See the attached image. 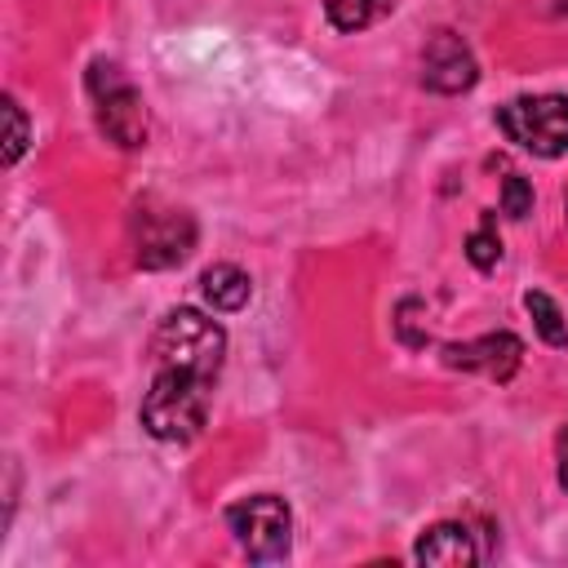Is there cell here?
<instances>
[{"label":"cell","mask_w":568,"mask_h":568,"mask_svg":"<svg viewBox=\"0 0 568 568\" xmlns=\"http://www.w3.org/2000/svg\"><path fill=\"white\" fill-rule=\"evenodd\" d=\"M213 382L186 368H160L142 395V426L164 444H186L204 430Z\"/></svg>","instance_id":"obj_1"},{"label":"cell","mask_w":568,"mask_h":568,"mask_svg":"<svg viewBox=\"0 0 568 568\" xmlns=\"http://www.w3.org/2000/svg\"><path fill=\"white\" fill-rule=\"evenodd\" d=\"M151 355L160 368H186L200 373L209 382H217L222 373V355H226V333L217 320H209L195 306H178L169 311L155 333H151Z\"/></svg>","instance_id":"obj_2"},{"label":"cell","mask_w":568,"mask_h":568,"mask_svg":"<svg viewBox=\"0 0 568 568\" xmlns=\"http://www.w3.org/2000/svg\"><path fill=\"white\" fill-rule=\"evenodd\" d=\"M89 98H93V120L98 129L120 146V151H138L146 146V106L142 93L124 80V71L106 58H98L89 67Z\"/></svg>","instance_id":"obj_3"},{"label":"cell","mask_w":568,"mask_h":568,"mask_svg":"<svg viewBox=\"0 0 568 568\" xmlns=\"http://www.w3.org/2000/svg\"><path fill=\"white\" fill-rule=\"evenodd\" d=\"M497 129L541 155V160H559L568 155V98L564 93H532V98H515L506 106H497Z\"/></svg>","instance_id":"obj_4"},{"label":"cell","mask_w":568,"mask_h":568,"mask_svg":"<svg viewBox=\"0 0 568 568\" xmlns=\"http://www.w3.org/2000/svg\"><path fill=\"white\" fill-rule=\"evenodd\" d=\"M129 240H133V262L146 271H164L186 262L195 248V222L182 209H160L155 200H142L129 213Z\"/></svg>","instance_id":"obj_5"},{"label":"cell","mask_w":568,"mask_h":568,"mask_svg":"<svg viewBox=\"0 0 568 568\" xmlns=\"http://www.w3.org/2000/svg\"><path fill=\"white\" fill-rule=\"evenodd\" d=\"M226 524L240 541V550L253 559V564H275L288 555V541H293V515L284 506V497L275 493H257V497H244L226 510Z\"/></svg>","instance_id":"obj_6"},{"label":"cell","mask_w":568,"mask_h":568,"mask_svg":"<svg viewBox=\"0 0 568 568\" xmlns=\"http://www.w3.org/2000/svg\"><path fill=\"white\" fill-rule=\"evenodd\" d=\"M475 80H479V62L470 44L457 31L439 27L422 49V84L430 93H466Z\"/></svg>","instance_id":"obj_7"},{"label":"cell","mask_w":568,"mask_h":568,"mask_svg":"<svg viewBox=\"0 0 568 568\" xmlns=\"http://www.w3.org/2000/svg\"><path fill=\"white\" fill-rule=\"evenodd\" d=\"M524 359V342L515 333H484L475 342H448L444 346V364L448 368H466V373H484L493 382H510L515 368Z\"/></svg>","instance_id":"obj_8"},{"label":"cell","mask_w":568,"mask_h":568,"mask_svg":"<svg viewBox=\"0 0 568 568\" xmlns=\"http://www.w3.org/2000/svg\"><path fill=\"white\" fill-rule=\"evenodd\" d=\"M413 559H422V564H439V568H466V564H475L479 559V550H475V532L466 528V524H435V528H426L422 537H417V546H413Z\"/></svg>","instance_id":"obj_9"},{"label":"cell","mask_w":568,"mask_h":568,"mask_svg":"<svg viewBox=\"0 0 568 568\" xmlns=\"http://www.w3.org/2000/svg\"><path fill=\"white\" fill-rule=\"evenodd\" d=\"M200 293L209 297L213 311H240V306L248 302L253 284H248V275H244L240 266L217 262V266H209V271L200 275Z\"/></svg>","instance_id":"obj_10"},{"label":"cell","mask_w":568,"mask_h":568,"mask_svg":"<svg viewBox=\"0 0 568 568\" xmlns=\"http://www.w3.org/2000/svg\"><path fill=\"white\" fill-rule=\"evenodd\" d=\"M390 4H395V0H324V13H328V22H333L337 31H364V27H373L377 18H386Z\"/></svg>","instance_id":"obj_11"},{"label":"cell","mask_w":568,"mask_h":568,"mask_svg":"<svg viewBox=\"0 0 568 568\" xmlns=\"http://www.w3.org/2000/svg\"><path fill=\"white\" fill-rule=\"evenodd\" d=\"M524 306H528V315H532V324H537L546 346H568V324H564L559 306L546 293H524Z\"/></svg>","instance_id":"obj_12"},{"label":"cell","mask_w":568,"mask_h":568,"mask_svg":"<svg viewBox=\"0 0 568 568\" xmlns=\"http://www.w3.org/2000/svg\"><path fill=\"white\" fill-rule=\"evenodd\" d=\"M466 257H470L479 271H493V266L501 262V240H497V231H493V213H484L479 231H470V240H466Z\"/></svg>","instance_id":"obj_13"},{"label":"cell","mask_w":568,"mask_h":568,"mask_svg":"<svg viewBox=\"0 0 568 568\" xmlns=\"http://www.w3.org/2000/svg\"><path fill=\"white\" fill-rule=\"evenodd\" d=\"M4 124H9V133H4V164H18L27 142H31V129H27V115H22V106L13 98H4Z\"/></svg>","instance_id":"obj_14"},{"label":"cell","mask_w":568,"mask_h":568,"mask_svg":"<svg viewBox=\"0 0 568 568\" xmlns=\"http://www.w3.org/2000/svg\"><path fill=\"white\" fill-rule=\"evenodd\" d=\"M501 213H506V217H528V213H532V182H528V178L510 173V178L501 182Z\"/></svg>","instance_id":"obj_15"},{"label":"cell","mask_w":568,"mask_h":568,"mask_svg":"<svg viewBox=\"0 0 568 568\" xmlns=\"http://www.w3.org/2000/svg\"><path fill=\"white\" fill-rule=\"evenodd\" d=\"M555 453H559V484L568 488V426L559 430V439H555Z\"/></svg>","instance_id":"obj_16"}]
</instances>
